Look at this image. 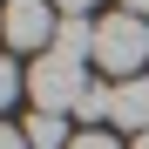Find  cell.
<instances>
[{
  "mask_svg": "<svg viewBox=\"0 0 149 149\" xmlns=\"http://www.w3.org/2000/svg\"><path fill=\"white\" fill-rule=\"evenodd\" d=\"M27 95H34V115H68V109H81V95H88V61L41 54V61L27 68Z\"/></svg>",
  "mask_w": 149,
  "mask_h": 149,
  "instance_id": "1",
  "label": "cell"
},
{
  "mask_svg": "<svg viewBox=\"0 0 149 149\" xmlns=\"http://www.w3.org/2000/svg\"><path fill=\"white\" fill-rule=\"evenodd\" d=\"M95 61H102V74H122V81H136L142 61H149V20L136 14H109L102 27H95Z\"/></svg>",
  "mask_w": 149,
  "mask_h": 149,
  "instance_id": "2",
  "label": "cell"
},
{
  "mask_svg": "<svg viewBox=\"0 0 149 149\" xmlns=\"http://www.w3.org/2000/svg\"><path fill=\"white\" fill-rule=\"evenodd\" d=\"M47 7H54V0H7V14H0L7 47H54L61 14H47Z\"/></svg>",
  "mask_w": 149,
  "mask_h": 149,
  "instance_id": "3",
  "label": "cell"
},
{
  "mask_svg": "<svg viewBox=\"0 0 149 149\" xmlns=\"http://www.w3.org/2000/svg\"><path fill=\"white\" fill-rule=\"evenodd\" d=\"M115 129L149 136V74H136V81H115Z\"/></svg>",
  "mask_w": 149,
  "mask_h": 149,
  "instance_id": "4",
  "label": "cell"
},
{
  "mask_svg": "<svg viewBox=\"0 0 149 149\" xmlns=\"http://www.w3.org/2000/svg\"><path fill=\"white\" fill-rule=\"evenodd\" d=\"M47 54H61V61H95V20H88V14H61Z\"/></svg>",
  "mask_w": 149,
  "mask_h": 149,
  "instance_id": "5",
  "label": "cell"
},
{
  "mask_svg": "<svg viewBox=\"0 0 149 149\" xmlns=\"http://www.w3.org/2000/svg\"><path fill=\"white\" fill-rule=\"evenodd\" d=\"M20 136H27V149H68V142H74L61 115H27V122H20Z\"/></svg>",
  "mask_w": 149,
  "mask_h": 149,
  "instance_id": "6",
  "label": "cell"
},
{
  "mask_svg": "<svg viewBox=\"0 0 149 149\" xmlns=\"http://www.w3.org/2000/svg\"><path fill=\"white\" fill-rule=\"evenodd\" d=\"M81 122H115V88H102V81H88V95H81V109H74Z\"/></svg>",
  "mask_w": 149,
  "mask_h": 149,
  "instance_id": "7",
  "label": "cell"
},
{
  "mask_svg": "<svg viewBox=\"0 0 149 149\" xmlns=\"http://www.w3.org/2000/svg\"><path fill=\"white\" fill-rule=\"evenodd\" d=\"M20 88H27V74H20V68L7 61V54H0V109H7V102H14Z\"/></svg>",
  "mask_w": 149,
  "mask_h": 149,
  "instance_id": "8",
  "label": "cell"
},
{
  "mask_svg": "<svg viewBox=\"0 0 149 149\" xmlns=\"http://www.w3.org/2000/svg\"><path fill=\"white\" fill-rule=\"evenodd\" d=\"M68 149H129V142H115V136H102V129H81Z\"/></svg>",
  "mask_w": 149,
  "mask_h": 149,
  "instance_id": "9",
  "label": "cell"
},
{
  "mask_svg": "<svg viewBox=\"0 0 149 149\" xmlns=\"http://www.w3.org/2000/svg\"><path fill=\"white\" fill-rule=\"evenodd\" d=\"M0 149H27V136H20V129H7V122H0Z\"/></svg>",
  "mask_w": 149,
  "mask_h": 149,
  "instance_id": "10",
  "label": "cell"
},
{
  "mask_svg": "<svg viewBox=\"0 0 149 149\" xmlns=\"http://www.w3.org/2000/svg\"><path fill=\"white\" fill-rule=\"evenodd\" d=\"M54 7H61V14H88L95 0H54Z\"/></svg>",
  "mask_w": 149,
  "mask_h": 149,
  "instance_id": "11",
  "label": "cell"
},
{
  "mask_svg": "<svg viewBox=\"0 0 149 149\" xmlns=\"http://www.w3.org/2000/svg\"><path fill=\"white\" fill-rule=\"evenodd\" d=\"M122 14H136V20H149V0H122Z\"/></svg>",
  "mask_w": 149,
  "mask_h": 149,
  "instance_id": "12",
  "label": "cell"
},
{
  "mask_svg": "<svg viewBox=\"0 0 149 149\" xmlns=\"http://www.w3.org/2000/svg\"><path fill=\"white\" fill-rule=\"evenodd\" d=\"M129 149H149V136H136V142H129Z\"/></svg>",
  "mask_w": 149,
  "mask_h": 149,
  "instance_id": "13",
  "label": "cell"
}]
</instances>
